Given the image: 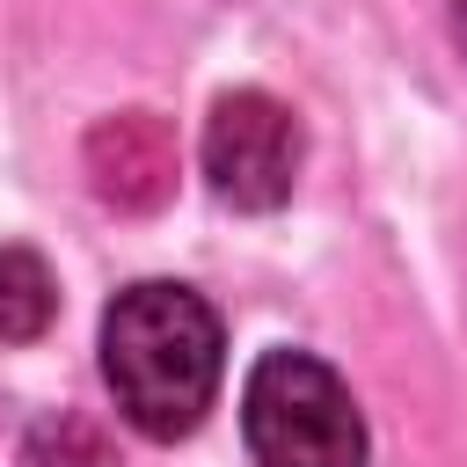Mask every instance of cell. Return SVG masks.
<instances>
[{
    "label": "cell",
    "instance_id": "277c9868",
    "mask_svg": "<svg viewBox=\"0 0 467 467\" xmlns=\"http://www.w3.org/2000/svg\"><path fill=\"white\" fill-rule=\"evenodd\" d=\"M88 161V190L109 204V212H161L175 197V175H182V153H175V131L168 117L153 109H117L88 131L80 146Z\"/></svg>",
    "mask_w": 467,
    "mask_h": 467
},
{
    "label": "cell",
    "instance_id": "7a4b0ae2",
    "mask_svg": "<svg viewBox=\"0 0 467 467\" xmlns=\"http://www.w3.org/2000/svg\"><path fill=\"white\" fill-rule=\"evenodd\" d=\"M241 438L255 467H365V416L314 350H263L248 365Z\"/></svg>",
    "mask_w": 467,
    "mask_h": 467
},
{
    "label": "cell",
    "instance_id": "3957f363",
    "mask_svg": "<svg viewBox=\"0 0 467 467\" xmlns=\"http://www.w3.org/2000/svg\"><path fill=\"white\" fill-rule=\"evenodd\" d=\"M197 153H204V182L219 190V204L277 212L299 182V117L263 88H234L212 102Z\"/></svg>",
    "mask_w": 467,
    "mask_h": 467
},
{
    "label": "cell",
    "instance_id": "52a82bcc",
    "mask_svg": "<svg viewBox=\"0 0 467 467\" xmlns=\"http://www.w3.org/2000/svg\"><path fill=\"white\" fill-rule=\"evenodd\" d=\"M452 36L467 44V0H452Z\"/></svg>",
    "mask_w": 467,
    "mask_h": 467
},
{
    "label": "cell",
    "instance_id": "6da1fadb",
    "mask_svg": "<svg viewBox=\"0 0 467 467\" xmlns=\"http://www.w3.org/2000/svg\"><path fill=\"white\" fill-rule=\"evenodd\" d=\"M226 372V328L204 292L146 277L124 285L102 314V379L117 394V416L139 438H190L219 394Z\"/></svg>",
    "mask_w": 467,
    "mask_h": 467
},
{
    "label": "cell",
    "instance_id": "5b68a950",
    "mask_svg": "<svg viewBox=\"0 0 467 467\" xmlns=\"http://www.w3.org/2000/svg\"><path fill=\"white\" fill-rule=\"evenodd\" d=\"M58 314V285L36 248L0 241V343H36Z\"/></svg>",
    "mask_w": 467,
    "mask_h": 467
},
{
    "label": "cell",
    "instance_id": "8992f818",
    "mask_svg": "<svg viewBox=\"0 0 467 467\" xmlns=\"http://www.w3.org/2000/svg\"><path fill=\"white\" fill-rule=\"evenodd\" d=\"M22 467H117V460H109V445H102L95 423H80V416H51V423H36Z\"/></svg>",
    "mask_w": 467,
    "mask_h": 467
}]
</instances>
